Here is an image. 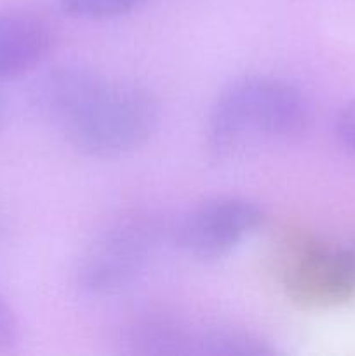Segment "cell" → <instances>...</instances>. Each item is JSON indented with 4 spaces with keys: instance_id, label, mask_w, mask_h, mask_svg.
<instances>
[{
    "instance_id": "6",
    "label": "cell",
    "mask_w": 355,
    "mask_h": 356,
    "mask_svg": "<svg viewBox=\"0 0 355 356\" xmlns=\"http://www.w3.org/2000/svg\"><path fill=\"white\" fill-rule=\"evenodd\" d=\"M54 47L56 31L47 19L26 10H0V82L33 73Z\"/></svg>"
},
{
    "instance_id": "1",
    "label": "cell",
    "mask_w": 355,
    "mask_h": 356,
    "mask_svg": "<svg viewBox=\"0 0 355 356\" xmlns=\"http://www.w3.org/2000/svg\"><path fill=\"white\" fill-rule=\"evenodd\" d=\"M38 113L93 159H118L141 148L159 125V103L146 87L65 65L33 87Z\"/></svg>"
},
{
    "instance_id": "9",
    "label": "cell",
    "mask_w": 355,
    "mask_h": 356,
    "mask_svg": "<svg viewBox=\"0 0 355 356\" xmlns=\"http://www.w3.org/2000/svg\"><path fill=\"white\" fill-rule=\"evenodd\" d=\"M143 0H61L63 9L73 17L104 21L125 16L141 6Z\"/></svg>"
},
{
    "instance_id": "5",
    "label": "cell",
    "mask_w": 355,
    "mask_h": 356,
    "mask_svg": "<svg viewBox=\"0 0 355 356\" xmlns=\"http://www.w3.org/2000/svg\"><path fill=\"white\" fill-rule=\"evenodd\" d=\"M267 222V212L247 197L221 195L200 202L173 228L174 242L200 263H214L239 249Z\"/></svg>"
},
{
    "instance_id": "7",
    "label": "cell",
    "mask_w": 355,
    "mask_h": 356,
    "mask_svg": "<svg viewBox=\"0 0 355 356\" xmlns=\"http://www.w3.org/2000/svg\"><path fill=\"white\" fill-rule=\"evenodd\" d=\"M200 330L166 312L138 313L120 330L124 353L143 356L197 355Z\"/></svg>"
},
{
    "instance_id": "11",
    "label": "cell",
    "mask_w": 355,
    "mask_h": 356,
    "mask_svg": "<svg viewBox=\"0 0 355 356\" xmlns=\"http://www.w3.org/2000/svg\"><path fill=\"white\" fill-rule=\"evenodd\" d=\"M19 336V323L9 302L0 296V350L13 346Z\"/></svg>"
},
{
    "instance_id": "12",
    "label": "cell",
    "mask_w": 355,
    "mask_h": 356,
    "mask_svg": "<svg viewBox=\"0 0 355 356\" xmlns=\"http://www.w3.org/2000/svg\"><path fill=\"white\" fill-rule=\"evenodd\" d=\"M3 118H6V99H3L2 92H0V127L3 124Z\"/></svg>"
},
{
    "instance_id": "10",
    "label": "cell",
    "mask_w": 355,
    "mask_h": 356,
    "mask_svg": "<svg viewBox=\"0 0 355 356\" xmlns=\"http://www.w3.org/2000/svg\"><path fill=\"white\" fill-rule=\"evenodd\" d=\"M333 129L338 145L355 160V99H350L338 110Z\"/></svg>"
},
{
    "instance_id": "2",
    "label": "cell",
    "mask_w": 355,
    "mask_h": 356,
    "mask_svg": "<svg viewBox=\"0 0 355 356\" xmlns=\"http://www.w3.org/2000/svg\"><path fill=\"white\" fill-rule=\"evenodd\" d=\"M312 122L308 97L296 83L274 75L232 80L212 101L205 120V146L218 162L263 145L292 143Z\"/></svg>"
},
{
    "instance_id": "3",
    "label": "cell",
    "mask_w": 355,
    "mask_h": 356,
    "mask_svg": "<svg viewBox=\"0 0 355 356\" xmlns=\"http://www.w3.org/2000/svg\"><path fill=\"white\" fill-rule=\"evenodd\" d=\"M162 236V221L152 212L122 214L80 257L77 268L80 291L90 296H111L131 287L148 268Z\"/></svg>"
},
{
    "instance_id": "13",
    "label": "cell",
    "mask_w": 355,
    "mask_h": 356,
    "mask_svg": "<svg viewBox=\"0 0 355 356\" xmlns=\"http://www.w3.org/2000/svg\"><path fill=\"white\" fill-rule=\"evenodd\" d=\"M354 249H355V243H354Z\"/></svg>"
},
{
    "instance_id": "8",
    "label": "cell",
    "mask_w": 355,
    "mask_h": 356,
    "mask_svg": "<svg viewBox=\"0 0 355 356\" xmlns=\"http://www.w3.org/2000/svg\"><path fill=\"white\" fill-rule=\"evenodd\" d=\"M274 348L263 337L233 327L202 329L197 355L207 356H261L271 355Z\"/></svg>"
},
{
    "instance_id": "4",
    "label": "cell",
    "mask_w": 355,
    "mask_h": 356,
    "mask_svg": "<svg viewBox=\"0 0 355 356\" xmlns=\"http://www.w3.org/2000/svg\"><path fill=\"white\" fill-rule=\"evenodd\" d=\"M281 285L292 305L327 309L355 298V249L313 235L289 240L282 254Z\"/></svg>"
}]
</instances>
